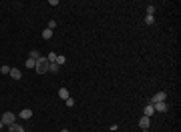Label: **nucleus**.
Here are the masks:
<instances>
[{
	"label": "nucleus",
	"instance_id": "nucleus-5",
	"mask_svg": "<svg viewBox=\"0 0 181 132\" xmlns=\"http://www.w3.org/2000/svg\"><path fill=\"white\" fill-rule=\"evenodd\" d=\"M153 108H155V112H161V114H165V112L169 110L167 102H157V104H153Z\"/></svg>",
	"mask_w": 181,
	"mask_h": 132
},
{
	"label": "nucleus",
	"instance_id": "nucleus-17",
	"mask_svg": "<svg viewBox=\"0 0 181 132\" xmlns=\"http://www.w3.org/2000/svg\"><path fill=\"white\" fill-rule=\"evenodd\" d=\"M64 104H67L69 108H73V106H75V98H71V96H69V98L64 100Z\"/></svg>",
	"mask_w": 181,
	"mask_h": 132
},
{
	"label": "nucleus",
	"instance_id": "nucleus-4",
	"mask_svg": "<svg viewBox=\"0 0 181 132\" xmlns=\"http://www.w3.org/2000/svg\"><path fill=\"white\" fill-rule=\"evenodd\" d=\"M149 124H151V118L149 116H141L139 118V128L141 130H149Z\"/></svg>",
	"mask_w": 181,
	"mask_h": 132
},
{
	"label": "nucleus",
	"instance_id": "nucleus-10",
	"mask_svg": "<svg viewBox=\"0 0 181 132\" xmlns=\"http://www.w3.org/2000/svg\"><path fill=\"white\" fill-rule=\"evenodd\" d=\"M28 58H30V60H34V62H36V60H38V58H40V54H38V50H30V52H28Z\"/></svg>",
	"mask_w": 181,
	"mask_h": 132
},
{
	"label": "nucleus",
	"instance_id": "nucleus-20",
	"mask_svg": "<svg viewBox=\"0 0 181 132\" xmlns=\"http://www.w3.org/2000/svg\"><path fill=\"white\" fill-rule=\"evenodd\" d=\"M0 74H10V66H2L0 68Z\"/></svg>",
	"mask_w": 181,
	"mask_h": 132
},
{
	"label": "nucleus",
	"instance_id": "nucleus-18",
	"mask_svg": "<svg viewBox=\"0 0 181 132\" xmlns=\"http://www.w3.org/2000/svg\"><path fill=\"white\" fill-rule=\"evenodd\" d=\"M153 22H155V18H153V16H149V14H147V16H145V24H153Z\"/></svg>",
	"mask_w": 181,
	"mask_h": 132
},
{
	"label": "nucleus",
	"instance_id": "nucleus-3",
	"mask_svg": "<svg viewBox=\"0 0 181 132\" xmlns=\"http://www.w3.org/2000/svg\"><path fill=\"white\" fill-rule=\"evenodd\" d=\"M165 98H167V94L161 90V92H157V94H153V98L149 100L151 104H157V102H165Z\"/></svg>",
	"mask_w": 181,
	"mask_h": 132
},
{
	"label": "nucleus",
	"instance_id": "nucleus-13",
	"mask_svg": "<svg viewBox=\"0 0 181 132\" xmlns=\"http://www.w3.org/2000/svg\"><path fill=\"white\" fill-rule=\"evenodd\" d=\"M58 96H60L62 100H67V98H69L71 94H69V90H67V88H60V90H58Z\"/></svg>",
	"mask_w": 181,
	"mask_h": 132
},
{
	"label": "nucleus",
	"instance_id": "nucleus-22",
	"mask_svg": "<svg viewBox=\"0 0 181 132\" xmlns=\"http://www.w3.org/2000/svg\"><path fill=\"white\" fill-rule=\"evenodd\" d=\"M2 126H4V124H2V116H0V128H2Z\"/></svg>",
	"mask_w": 181,
	"mask_h": 132
},
{
	"label": "nucleus",
	"instance_id": "nucleus-12",
	"mask_svg": "<svg viewBox=\"0 0 181 132\" xmlns=\"http://www.w3.org/2000/svg\"><path fill=\"white\" fill-rule=\"evenodd\" d=\"M48 70H50V72H58V70H60V66H58L56 62H48Z\"/></svg>",
	"mask_w": 181,
	"mask_h": 132
},
{
	"label": "nucleus",
	"instance_id": "nucleus-9",
	"mask_svg": "<svg viewBox=\"0 0 181 132\" xmlns=\"http://www.w3.org/2000/svg\"><path fill=\"white\" fill-rule=\"evenodd\" d=\"M8 132H24V128H22V124H16L14 122V124L8 126Z\"/></svg>",
	"mask_w": 181,
	"mask_h": 132
},
{
	"label": "nucleus",
	"instance_id": "nucleus-15",
	"mask_svg": "<svg viewBox=\"0 0 181 132\" xmlns=\"http://www.w3.org/2000/svg\"><path fill=\"white\" fill-rule=\"evenodd\" d=\"M24 66H26V68H34V66H36V62H34V60H30V58H26Z\"/></svg>",
	"mask_w": 181,
	"mask_h": 132
},
{
	"label": "nucleus",
	"instance_id": "nucleus-1",
	"mask_svg": "<svg viewBox=\"0 0 181 132\" xmlns=\"http://www.w3.org/2000/svg\"><path fill=\"white\" fill-rule=\"evenodd\" d=\"M34 70H36L38 74H45V72H48V60H46V56H40V58L36 60Z\"/></svg>",
	"mask_w": 181,
	"mask_h": 132
},
{
	"label": "nucleus",
	"instance_id": "nucleus-19",
	"mask_svg": "<svg viewBox=\"0 0 181 132\" xmlns=\"http://www.w3.org/2000/svg\"><path fill=\"white\" fill-rule=\"evenodd\" d=\"M56 28V20H48V30H54Z\"/></svg>",
	"mask_w": 181,
	"mask_h": 132
},
{
	"label": "nucleus",
	"instance_id": "nucleus-6",
	"mask_svg": "<svg viewBox=\"0 0 181 132\" xmlns=\"http://www.w3.org/2000/svg\"><path fill=\"white\" fill-rule=\"evenodd\" d=\"M18 116H20L22 120H30V118H32V110H30V108H24V110H20Z\"/></svg>",
	"mask_w": 181,
	"mask_h": 132
},
{
	"label": "nucleus",
	"instance_id": "nucleus-2",
	"mask_svg": "<svg viewBox=\"0 0 181 132\" xmlns=\"http://www.w3.org/2000/svg\"><path fill=\"white\" fill-rule=\"evenodd\" d=\"M14 122H16V114H14V112L8 110V112L2 114V124H4V126H10V124H14Z\"/></svg>",
	"mask_w": 181,
	"mask_h": 132
},
{
	"label": "nucleus",
	"instance_id": "nucleus-8",
	"mask_svg": "<svg viewBox=\"0 0 181 132\" xmlns=\"http://www.w3.org/2000/svg\"><path fill=\"white\" fill-rule=\"evenodd\" d=\"M10 76H12L14 80H20V78H22V72H20L18 68H10Z\"/></svg>",
	"mask_w": 181,
	"mask_h": 132
},
{
	"label": "nucleus",
	"instance_id": "nucleus-14",
	"mask_svg": "<svg viewBox=\"0 0 181 132\" xmlns=\"http://www.w3.org/2000/svg\"><path fill=\"white\" fill-rule=\"evenodd\" d=\"M64 62H67V58H64L62 54H56V64H58V66H62Z\"/></svg>",
	"mask_w": 181,
	"mask_h": 132
},
{
	"label": "nucleus",
	"instance_id": "nucleus-21",
	"mask_svg": "<svg viewBox=\"0 0 181 132\" xmlns=\"http://www.w3.org/2000/svg\"><path fill=\"white\" fill-rule=\"evenodd\" d=\"M153 12H155V6H153V4H151V6H147V14H149V16H153Z\"/></svg>",
	"mask_w": 181,
	"mask_h": 132
},
{
	"label": "nucleus",
	"instance_id": "nucleus-16",
	"mask_svg": "<svg viewBox=\"0 0 181 132\" xmlns=\"http://www.w3.org/2000/svg\"><path fill=\"white\" fill-rule=\"evenodd\" d=\"M46 60H48V62H56V54H54V52H48Z\"/></svg>",
	"mask_w": 181,
	"mask_h": 132
},
{
	"label": "nucleus",
	"instance_id": "nucleus-7",
	"mask_svg": "<svg viewBox=\"0 0 181 132\" xmlns=\"http://www.w3.org/2000/svg\"><path fill=\"white\" fill-rule=\"evenodd\" d=\"M153 114H155V108H153V104H151V102H149V104H145V112H143V116H149V118H151Z\"/></svg>",
	"mask_w": 181,
	"mask_h": 132
},
{
	"label": "nucleus",
	"instance_id": "nucleus-11",
	"mask_svg": "<svg viewBox=\"0 0 181 132\" xmlns=\"http://www.w3.org/2000/svg\"><path fill=\"white\" fill-rule=\"evenodd\" d=\"M40 36H43V38H45V40H50V38H52V30H48V28H45V30H43V34H40Z\"/></svg>",
	"mask_w": 181,
	"mask_h": 132
},
{
	"label": "nucleus",
	"instance_id": "nucleus-23",
	"mask_svg": "<svg viewBox=\"0 0 181 132\" xmlns=\"http://www.w3.org/2000/svg\"><path fill=\"white\" fill-rule=\"evenodd\" d=\"M60 132H71V130H67V128H64V130H60Z\"/></svg>",
	"mask_w": 181,
	"mask_h": 132
}]
</instances>
